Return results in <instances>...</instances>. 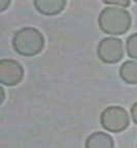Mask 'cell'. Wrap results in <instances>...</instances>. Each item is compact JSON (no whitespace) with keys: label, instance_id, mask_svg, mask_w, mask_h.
I'll list each match as a JSON object with an SVG mask.
<instances>
[{"label":"cell","instance_id":"cell-1","mask_svg":"<svg viewBox=\"0 0 137 148\" xmlns=\"http://www.w3.org/2000/svg\"><path fill=\"white\" fill-rule=\"evenodd\" d=\"M98 23L104 33L121 35L129 30L131 26V16L129 12L124 8L108 6L100 12Z\"/></svg>","mask_w":137,"mask_h":148},{"label":"cell","instance_id":"cell-2","mask_svg":"<svg viewBox=\"0 0 137 148\" xmlns=\"http://www.w3.org/2000/svg\"><path fill=\"white\" fill-rule=\"evenodd\" d=\"M12 46L16 52L22 56H34L43 49V35L36 28H22L12 37Z\"/></svg>","mask_w":137,"mask_h":148},{"label":"cell","instance_id":"cell-3","mask_svg":"<svg viewBox=\"0 0 137 148\" xmlns=\"http://www.w3.org/2000/svg\"><path fill=\"white\" fill-rule=\"evenodd\" d=\"M101 125L107 132L120 133L129 125V116L125 109L120 106H111L101 113Z\"/></svg>","mask_w":137,"mask_h":148},{"label":"cell","instance_id":"cell-4","mask_svg":"<svg viewBox=\"0 0 137 148\" xmlns=\"http://www.w3.org/2000/svg\"><path fill=\"white\" fill-rule=\"evenodd\" d=\"M97 54L104 63H117L124 56L122 40L115 37L103 38L98 45Z\"/></svg>","mask_w":137,"mask_h":148},{"label":"cell","instance_id":"cell-5","mask_svg":"<svg viewBox=\"0 0 137 148\" xmlns=\"http://www.w3.org/2000/svg\"><path fill=\"white\" fill-rule=\"evenodd\" d=\"M24 76L23 66L16 60H0V82L6 86H15L22 81Z\"/></svg>","mask_w":137,"mask_h":148},{"label":"cell","instance_id":"cell-6","mask_svg":"<svg viewBox=\"0 0 137 148\" xmlns=\"http://www.w3.org/2000/svg\"><path fill=\"white\" fill-rule=\"evenodd\" d=\"M35 8L37 12L45 16L58 15L66 6L65 0H35Z\"/></svg>","mask_w":137,"mask_h":148},{"label":"cell","instance_id":"cell-7","mask_svg":"<svg viewBox=\"0 0 137 148\" xmlns=\"http://www.w3.org/2000/svg\"><path fill=\"white\" fill-rule=\"evenodd\" d=\"M86 148H113V138L103 132L91 134L86 140Z\"/></svg>","mask_w":137,"mask_h":148},{"label":"cell","instance_id":"cell-8","mask_svg":"<svg viewBox=\"0 0 137 148\" xmlns=\"http://www.w3.org/2000/svg\"><path fill=\"white\" fill-rule=\"evenodd\" d=\"M120 77L127 84H137V61H126L120 67Z\"/></svg>","mask_w":137,"mask_h":148},{"label":"cell","instance_id":"cell-9","mask_svg":"<svg viewBox=\"0 0 137 148\" xmlns=\"http://www.w3.org/2000/svg\"><path fill=\"white\" fill-rule=\"evenodd\" d=\"M126 49L129 57L137 59V33H134L128 37Z\"/></svg>","mask_w":137,"mask_h":148},{"label":"cell","instance_id":"cell-10","mask_svg":"<svg viewBox=\"0 0 137 148\" xmlns=\"http://www.w3.org/2000/svg\"><path fill=\"white\" fill-rule=\"evenodd\" d=\"M105 4H113V5H121L122 8H126L130 4V1L123 0V1H103Z\"/></svg>","mask_w":137,"mask_h":148},{"label":"cell","instance_id":"cell-11","mask_svg":"<svg viewBox=\"0 0 137 148\" xmlns=\"http://www.w3.org/2000/svg\"><path fill=\"white\" fill-rule=\"evenodd\" d=\"M131 115H132L133 121L137 124V103H135L131 108Z\"/></svg>","mask_w":137,"mask_h":148},{"label":"cell","instance_id":"cell-12","mask_svg":"<svg viewBox=\"0 0 137 148\" xmlns=\"http://www.w3.org/2000/svg\"><path fill=\"white\" fill-rule=\"evenodd\" d=\"M10 4L9 0H0V12H3L8 8V5Z\"/></svg>","mask_w":137,"mask_h":148},{"label":"cell","instance_id":"cell-13","mask_svg":"<svg viewBox=\"0 0 137 148\" xmlns=\"http://www.w3.org/2000/svg\"><path fill=\"white\" fill-rule=\"evenodd\" d=\"M0 90H1V93H2V99H1V101H0V104H2L3 101H4V89H3V88H0Z\"/></svg>","mask_w":137,"mask_h":148}]
</instances>
